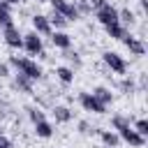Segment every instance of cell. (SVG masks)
I'll use <instances>...</instances> for the list:
<instances>
[{"label":"cell","mask_w":148,"mask_h":148,"mask_svg":"<svg viewBox=\"0 0 148 148\" xmlns=\"http://www.w3.org/2000/svg\"><path fill=\"white\" fill-rule=\"evenodd\" d=\"M92 97L99 99L102 104H111V102H113V92H111L109 88H104V86H97V88L92 90Z\"/></svg>","instance_id":"cell-13"},{"label":"cell","mask_w":148,"mask_h":148,"mask_svg":"<svg viewBox=\"0 0 148 148\" xmlns=\"http://www.w3.org/2000/svg\"><path fill=\"white\" fill-rule=\"evenodd\" d=\"M37 2H46V0H37Z\"/></svg>","instance_id":"cell-33"},{"label":"cell","mask_w":148,"mask_h":148,"mask_svg":"<svg viewBox=\"0 0 148 148\" xmlns=\"http://www.w3.org/2000/svg\"><path fill=\"white\" fill-rule=\"evenodd\" d=\"M0 148H12V141H9V139H7L5 134L0 136Z\"/></svg>","instance_id":"cell-28"},{"label":"cell","mask_w":148,"mask_h":148,"mask_svg":"<svg viewBox=\"0 0 148 148\" xmlns=\"http://www.w3.org/2000/svg\"><path fill=\"white\" fill-rule=\"evenodd\" d=\"M32 28H35L37 35H51V32H53V30H51V23H49V18H46L44 14L32 16Z\"/></svg>","instance_id":"cell-10"},{"label":"cell","mask_w":148,"mask_h":148,"mask_svg":"<svg viewBox=\"0 0 148 148\" xmlns=\"http://www.w3.org/2000/svg\"><path fill=\"white\" fill-rule=\"evenodd\" d=\"M132 130H134V132H139L141 136H148V123H146L143 118H139V120L134 123V127H132Z\"/></svg>","instance_id":"cell-21"},{"label":"cell","mask_w":148,"mask_h":148,"mask_svg":"<svg viewBox=\"0 0 148 148\" xmlns=\"http://www.w3.org/2000/svg\"><path fill=\"white\" fill-rule=\"evenodd\" d=\"M28 118H30V120H32V125H35V123L44 120V111H42V109H37V106H30V109H28Z\"/></svg>","instance_id":"cell-20"},{"label":"cell","mask_w":148,"mask_h":148,"mask_svg":"<svg viewBox=\"0 0 148 148\" xmlns=\"http://www.w3.org/2000/svg\"><path fill=\"white\" fill-rule=\"evenodd\" d=\"M95 16H97V21H99L102 25H111V23H120V18H118V9H116V7H111V2H106V5H102L99 9H95Z\"/></svg>","instance_id":"cell-5"},{"label":"cell","mask_w":148,"mask_h":148,"mask_svg":"<svg viewBox=\"0 0 148 148\" xmlns=\"http://www.w3.org/2000/svg\"><path fill=\"white\" fill-rule=\"evenodd\" d=\"M5 76H9V65L0 62V79H5Z\"/></svg>","instance_id":"cell-26"},{"label":"cell","mask_w":148,"mask_h":148,"mask_svg":"<svg viewBox=\"0 0 148 148\" xmlns=\"http://www.w3.org/2000/svg\"><path fill=\"white\" fill-rule=\"evenodd\" d=\"M9 25H14L12 14L9 12H0V28H9Z\"/></svg>","instance_id":"cell-23"},{"label":"cell","mask_w":148,"mask_h":148,"mask_svg":"<svg viewBox=\"0 0 148 148\" xmlns=\"http://www.w3.org/2000/svg\"><path fill=\"white\" fill-rule=\"evenodd\" d=\"M113 127H116V132H118V136H120V141H125V143H130L132 148H141L143 143H146V136H141L139 132H134L132 127H130V123H127V118H123V116H113Z\"/></svg>","instance_id":"cell-1"},{"label":"cell","mask_w":148,"mask_h":148,"mask_svg":"<svg viewBox=\"0 0 148 148\" xmlns=\"http://www.w3.org/2000/svg\"><path fill=\"white\" fill-rule=\"evenodd\" d=\"M35 132H37V136H42V139H51V136H53V125L46 123V120H39V123H35Z\"/></svg>","instance_id":"cell-14"},{"label":"cell","mask_w":148,"mask_h":148,"mask_svg":"<svg viewBox=\"0 0 148 148\" xmlns=\"http://www.w3.org/2000/svg\"><path fill=\"white\" fill-rule=\"evenodd\" d=\"M79 102H81V106H83L86 111H90V113H106V104H102L99 99H95L92 92H81V95H79Z\"/></svg>","instance_id":"cell-7"},{"label":"cell","mask_w":148,"mask_h":148,"mask_svg":"<svg viewBox=\"0 0 148 148\" xmlns=\"http://www.w3.org/2000/svg\"><path fill=\"white\" fill-rule=\"evenodd\" d=\"M88 2H90V7H92V9H99L102 5H106V0H88Z\"/></svg>","instance_id":"cell-27"},{"label":"cell","mask_w":148,"mask_h":148,"mask_svg":"<svg viewBox=\"0 0 148 148\" xmlns=\"http://www.w3.org/2000/svg\"><path fill=\"white\" fill-rule=\"evenodd\" d=\"M9 65L12 67H16V72L18 74H23V76H28L30 81H39L42 79V67L32 60V58H21V56H12L9 58Z\"/></svg>","instance_id":"cell-2"},{"label":"cell","mask_w":148,"mask_h":148,"mask_svg":"<svg viewBox=\"0 0 148 148\" xmlns=\"http://www.w3.org/2000/svg\"><path fill=\"white\" fill-rule=\"evenodd\" d=\"M5 2H9V5H18L21 0H5Z\"/></svg>","instance_id":"cell-32"},{"label":"cell","mask_w":148,"mask_h":148,"mask_svg":"<svg viewBox=\"0 0 148 148\" xmlns=\"http://www.w3.org/2000/svg\"><path fill=\"white\" fill-rule=\"evenodd\" d=\"M0 136H2V132H0Z\"/></svg>","instance_id":"cell-34"},{"label":"cell","mask_w":148,"mask_h":148,"mask_svg":"<svg viewBox=\"0 0 148 148\" xmlns=\"http://www.w3.org/2000/svg\"><path fill=\"white\" fill-rule=\"evenodd\" d=\"M2 37H5V42H7V46H12V49H21V46H23V35H18V30H16V25H9V28H2Z\"/></svg>","instance_id":"cell-8"},{"label":"cell","mask_w":148,"mask_h":148,"mask_svg":"<svg viewBox=\"0 0 148 148\" xmlns=\"http://www.w3.org/2000/svg\"><path fill=\"white\" fill-rule=\"evenodd\" d=\"M46 18H49V23H51V28H53V25H56V28H65V25L69 23V21H67V18H65V16L60 14V12H51V14L46 16Z\"/></svg>","instance_id":"cell-18"},{"label":"cell","mask_w":148,"mask_h":148,"mask_svg":"<svg viewBox=\"0 0 148 148\" xmlns=\"http://www.w3.org/2000/svg\"><path fill=\"white\" fill-rule=\"evenodd\" d=\"M118 18H120L123 23H127V25H132V23H134V14H132L130 9H123V12H118Z\"/></svg>","instance_id":"cell-22"},{"label":"cell","mask_w":148,"mask_h":148,"mask_svg":"<svg viewBox=\"0 0 148 148\" xmlns=\"http://www.w3.org/2000/svg\"><path fill=\"white\" fill-rule=\"evenodd\" d=\"M141 2V9H148V0H139Z\"/></svg>","instance_id":"cell-31"},{"label":"cell","mask_w":148,"mask_h":148,"mask_svg":"<svg viewBox=\"0 0 148 148\" xmlns=\"http://www.w3.org/2000/svg\"><path fill=\"white\" fill-rule=\"evenodd\" d=\"M49 2H51L53 12H60L67 21H79L81 18V14H79V9H76L74 2H69V0H49Z\"/></svg>","instance_id":"cell-3"},{"label":"cell","mask_w":148,"mask_h":148,"mask_svg":"<svg viewBox=\"0 0 148 148\" xmlns=\"http://www.w3.org/2000/svg\"><path fill=\"white\" fill-rule=\"evenodd\" d=\"M120 42H125V46H127V49H130V53H134V56H143V53H146V44H143L141 39L132 37V35H125Z\"/></svg>","instance_id":"cell-9"},{"label":"cell","mask_w":148,"mask_h":148,"mask_svg":"<svg viewBox=\"0 0 148 148\" xmlns=\"http://www.w3.org/2000/svg\"><path fill=\"white\" fill-rule=\"evenodd\" d=\"M14 86L18 88V90H23V92H32V81L28 79V76H23V74H16V79H14Z\"/></svg>","instance_id":"cell-17"},{"label":"cell","mask_w":148,"mask_h":148,"mask_svg":"<svg viewBox=\"0 0 148 148\" xmlns=\"http://www.w3.org/2000/svg\"><path fill=\"white\" fill-rule=\"evenodd\" d=\"M104 28H106V35H109L111 39H123V37L127 35L120 23H111V25H104Z\"/></svg>","instance_id":"cell-16"},{"label":"cell","mask_w":148,"mask_h":148,"mask_svg":"<svg viewBox=\"0 0 148 148\" xmlns=\"http://www.w3.org/2000/svg\"><path fill=\"white\" fill-rule=\"evenodd\" d=\"M120 88H123L125 92H134V81H132V79H123V81H120Z\"/></svg>","instance_id":"cell-25"},{"label":"cell","mask_w":148,"mask_h":148,"mask_svg":"<svg viewBox=\"0 0 148 148\" xmlns=\"http://www.w3.org/2000/svg\"><path fill=\"white\" fill-rule=\"evenodd\" d=\"M56 76H58L62 83H72V81H74V72H72L69 67H58V69H56Z\"/></svg>","instance_id":"cell-19"},{"label":"cell","mask_w":148,"mask_h":148,"mask_svg":"<svg viewBox=\"0 0 148 148\" xmlns=\"http://www.w3.org/2000/svg\"><path fill=\"white\" fill-rule=\"evenodd\" d=\"M51 42H53V46H56V49H62V51H67V49L72 46V37H69L67 32H62V30L51 32Z\"/></svg>","instance_id":"cell-11"},{"label":"cell","mask_w":148,"mask_h":148,"mask_svg":"<svg viewBox=\"0 0 148 148\" xmlns=\"http://www.w3.org/2000/svg\"><path fill=\"white\" fill-rule=\"evenodd\" d=\"M9 9H12V5L5 2V0H0V12H9Z\"/></svg>","instance_id":"cell-30"},{"label":"cell","mask_w":148,"mask_h":148,"mask_svg":"<svg viewBox=\"0 0 148 148\" xmlns=\"http://www.w3.org/2000/svg\"><path fill=\"white\" fill-rule=\"evenodd\" d=\"M102 58H104V65H106L113 74H125V72H127V62L123 60L120 53H116V51H106Z\"/></svg>","instance_id":"cell-4"},{"label":"cell","mask_w":148,"mask_h":148,"mask_svg":"<svg viewBox=\"0 0 148 148\" xmlns=\"http://www.w3.org/2000/svg\"><path fill=\"white\" fill-rule=\"evenodd\" d=\"M76 9H79V14H88V12H92V7H90V2H88V0H79Z\"/></svg>","instance_id":"cell-24"},{"label":"cell","mask_w":148,"mask_h":148,"mask_svg":"<svg viewBox=\"0 0 148 148\" xmlns=\"http://www.w3.org/2000/svg\"><path fill=\"white\" fill-rule=\"evenodd\" d=\"M23 49L30 53V56H44V46H42V37L32 30L28 35H23Z\"/></svg>","instance_id":"cell-6"},{"label":"cell","mask_w":148,"mask_h":148,"mask_svg":"<svg viewBox=\"0 0 148 148\" xmlns=\"http://www.w3.org/2000/svg\"><path fill=\"white\" fill-rule=\"evenodd\" d=\"M79 130H81V132H83V134H90V132H92V130H90V125H88V123H79Z\"/></svg>","instance_id":"cell-29"},{"label":"cell","mask_w":148,"mask_h":148,"mask_svg":"<svg viewBox=\"0 0 148 148\" xmlns=\"http://www.w3.org/2000/svg\"><path fill=\"white\" fill-rule=\"evenodd\" d=\"M53 118H56V123H69L72 120V111L67 106H53Z\"/></svg>","instance_id":"cell-15"},{"label":"cell","mask_w":148,"mask_h":148,"mask_svg":"<svg viewBox=\"0 0 148 148\" xmlns=\"http://www.w3.org/2000/svg\"><path fill=\"white\" fill-rule=\"evenodd\" d=\"M99 136H102V143L106 148H118L120 146V136L113 130H99Z\"/></svg>","instance_id":"cell-12"}]
</instances>
